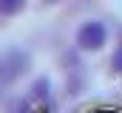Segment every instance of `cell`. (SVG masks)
<instances>
[{"instance_id": "1", "label": "cell", "mask_w": 122, "mask_h": 113, "mask_svg": "<svg viewBox=\"0 0 122 113\" xmlns=\"http://www.w3.org/2000/svg\"><path fill=\"white\" fill-rule=\"evenodd\" d=\"M105 42H108V28H105V23L88 20V23L80 26V31H77V45L82 51H99Z\"/></svg>"}, {"instance_id": "4", "label": "cell", "mask_w": 122, "mask_h": 113, "mask_svg": "<svg viewBox=\"0 0 122 113\" xmlns=\"http://www.w3.org/2000/svg\"><path fill=\"white\" fill-rule=\"evenodd\" d=\"M48 96V79H37L31 88V99H46Z\"/></svg>"}, {"instance_id": "6", "label": "cell", "mask_w": 122, "mask_h": 113, "mask_svg": "<svg viewBox=\"0 0 122 113\" xmlns=\"http://www.w3.org/2000/svg\"><path fill=\"white\" fill-rule=\"evenodd\" d=\"M48 3H54V0H48Z\"/></svg>"}, {"instance_id": "2", "label": "cell", "mask_w": 122, "mask_h": 113, "mask_svg": "<svg viewBox=\"0 0 122 113\" xmlns=\"http://www.w3.org/2000/svg\"><path fill=\"white\" fill-rule=\"evenodd\" d=\"M29 68V56L23 51H6L0 56V82H14L17 76H23Z\"/></svg>"}, {"instance_id": "3", "label": "cell", "mask_w": 122, "mask_h": 113, "mask_svg": "<svg viewBox=\"0 0 122 113\" xmlns=\"http://www.w3.org/2000/svg\"><path fill=\"white\" fill-rule=\"evenodd\" d=\"M23 9H26V0H0V14L3 17H11Z\"/></svg>"}, {"instance_id": "5", "label": "cell", "mask_w": 122, "mask_h": 113, "mask_svg": "<svg viewBox=\"0 0 122 113\" xmlns=\"http://www.w3.org/2000/svg\"><path fill=\"white\" fill-rule=\"evenodd\" d=\"M111 68H114L117 74H122V45L114 51V56H111Z\"/></svg>"}]
</instances>
